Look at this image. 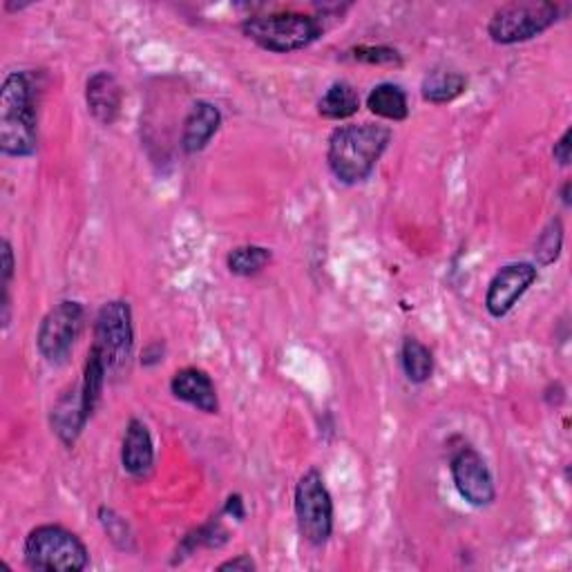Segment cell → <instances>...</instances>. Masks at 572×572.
I'll return each instance as SVG.
<instances>
[{"label": "cell", "mask_w": 572, "mask_h": 572, "mask_svg": "<svg viewBox=\"0 0 572 572\" xmlns=\"http://www.w3.org/2000/svg\"><path fill=\"white\" fill-rule=\"evenodd\" d=\"M391 143V127L382 123H349L329 134L327 166L345 186L367 182Z\"/></svg>", "instance_id": "cell-1"}, {"label": "cell", "mask_w": 572, "mask_h": 572, "mask_svg": "<svg viewBox=\"0 0 572 572\" xmlns=\"http://www.w3.org/2000/svg\"><path fill=\"white\" fill-rule=\"evenodd\" d=\"M39 88L30 72H10L0 88V153L25 160L39 151Z\"/></svg>", "instance_id": "cell-2"}, {"label": "cell", "mask_w": 572, "mask_h": 572, "mask_svg": "<svg viewBox=\"0 0 572 572\" xmlns=\"http://www.w3.org/2000/svg\"><path fill=\"white\" fill-rule=\"evenodd\" d=\"M239 30L264 52L292 54L314 45L325 34V23L316 14L286 10L253 14L242 21Z\"/></svg>", "instance_id": "cell-3"}, {"label": "cell", "mask_w": 572, "mask_h": 572, "mask_svg": "<svg viewBox=\"0 0 572 572\" xmlns=\"http://www.w3.org/2000/svg\"><path fill=\"white\" fill-rule=\"evenodd\" d=\"M25 565L39 572H81L90 565L88 545L59 523H43L30 530L23 545Z\"/></svg>", "instance_id": "cell-4"}, {"label": "cell", "mask_w": 572, "mask_h": 572, "mask_svg": "<svg viewBox=\"0 0 572 572\" xmlns=\"http://www.w3.org/2000/svg\"><path fill=\"white\" fill-rule=\"evenodd\" d=\"M563 19L561 6L550 0H517L501 6L488 23V37L497 45L528 43Z\"/></svg>", "instance_id": "cell-5"}, {"label": "cell", "mask_w": 572, "mask_h": 572, "mask_svg": "<svg viewBox=\"0 0 572 572\" xmlns=\"http://www.w3.org/2000/svg\"><path fill=\"white\" fill-rule=\"evenodd\" d=\"M294 510L303 539L320 548L334 534V499L318 468H309L296 483Z\"/></svg>", "instance_id": "cell-6"}, {"label": "cell", "mask_w": 572, "mask_h": 572, "mask_svg": "<svg viewBox=\"0 0 572 572\" xmlns=\"http://www.w3.org/2000/svg\"><path fill=\"white\" fill-rule=\"evenodd\" d=\"M92 349L103 358L108 374H121L127 369L134 349L132 309L125 300L105 303L94 318Z\"/></svg>", "instance_id": "cell-7"}, {"label": "cell", "mask_w": 572, "mask_h": 572, "mask_svg": "<svg viewBox=\"0 0 572 572\" xmlns=\"http://www.w3.org/2000/svg\"><path fill=\"white\" fill-rule=\"evenodd\" d=\"M85 327V309L79 300H61L41 320L37 349L50 365H65Z\"/></svg>", "instance_id": "cell-8"}, {"label": "cell", "mask_w": 572, "mask_h": 572, "mask_svg": "<svg viewBox=\"0 0 572 572\" xmlns=\"http://www.w3.org/2000/svg\"><path fill=\"white\" fill-rule=\"evenodd\" d=\"M450 474L457 492L472 508H488L494 503V477L486 459L472 446H461L450 454Z\"/></svg>", "instance_id": "cell-9"}, {"label": "cell", "mask_w": 572, "mask_h": 572, "mask_svg": "<svg viewBox=\"0 0 572 572\" xmlns=\"http://www.w3.org/2000/svg\"><path fill=\"white\" fill-rule=\"evenodd\" d=\"M539 279V268L532 262H512L501 266L488 284L486 309L492 318H505L519 300L530 292V286Z\"/></svg>", "instance_id": "cell-10"}, {"label": "cell", "mask_w": 572, "mask_h": 572, "mask_svg": "<svg viewBox=\"0 0 572 572\" xmlns=\"http://www.w3.org/2000/svg\"><path fill=\"white\" fill-rule=\"evenodd\" d=\"M121 468L127 477L146 481L155 468V443L149 425L141 418H130L121 441Z\"/></svg>", "instance_id": "cell-11"}, {"label": "cell", "mask_w": 572, "mask_h": 572, "mask_svg": "<svg viewBox=\"0 0 572 572\" xmlns=\"http://www.w3.org/2000/svg\"><path fill=\"white\" fill-rule=\"evenodd\" d=\"M88 422H90V416L85 411L81 382H79L76 387H70L65 394L59 396V400L54 402V407L50 411V425H52V432L57 435V439L68 450H72L76 446L79 437L83 435Z\"/></svg>", "instance_id": "cell-12"}, {"label": "cell", "mask_w": 572, "mask_h": 572, "mask_svg": "<svg viewBox=\"0 0 572 572\" xmlns=\"http://www.w3.org/2000/svg\"><path fill=\"white\" fill-rule=\"evenodd\" d=\"M85 105L99 125L116 123L123 105V88L119 79L108 70L94 72L85 81Z\"/></svg>", "instance_id": "cell-13"}, {"label": "cell", "mask_w": 572, "mask_h": 572, "mask_svg": "<svg viewBox=\"0 0 572 572\" xmlns=\"http://www.w3.org/2000/svg\"><path fill=\"white\" fill-rule=\"evenodd\" d=\"M222 110L211 101H195L182 127L180 146L186 155H197L208 149V143L222 127Z\"/></svg>", "instance_id": "cell-14"}, {"label": "cell", "mask_w": 572, "mask_h": 572, "mask_svg": "<svg viewBox=\"0 0 572 572\" xmlns=\"http://www.w3.org/2000/svg\"><path fill=\"white\" fill-rule=\"evenodd\" d=\"M171 394L177 400L195 407L197 411H204V413L219 411L217 387L213 378L200 367H184L175 371V376L171 378Z\"/></svg>", "instance_id": "cell-15"}, {"label": "cell", "mask_w": 572, "mask_h": 572, "mask_svg": "<svg viewBox=\"0 0 572 572\" xmlns=\"http://www.w3.org/2000/svg\"><path fill=\"white\" fill-rule=\"evenodd\" d=\"M468 90V76L454 68H432L420 83V96L422 101L432 105H448L457 101Z\"/></svg>", "instance_id": "cell-16"}, {"label": "cell", "mask_w": 572, "mask_h": 572, "mask_svg": "<svg viewBox=\"0 0 572 572\" xmlns=\"http://www.w3.org/2000/svg\"><path fill=\"white\" fill-rule=\"evenodd\" d=\"M367 108L378 119L394 121V123L405 121L409 116L407 92L391 81H382L371 88V92L367 94Z\"/></svg>", "instance_id": "cell-17"}, {"label": "cell", "mask_w": 572, "mask_h": 572, "mask_svg": "<svg viewBox=\"0 0 572 572\" xmlns=\"http://www.w3.org/2000/svg\"><path fill=\"white\" fill-rule=\"evenodd\" d=\"M360 110V94L349 81L331 83L318 101V114L327 121H347Z\"/></svg>", "instance_id": "cell-18"}, {"label": "cell", "mask_w": 572, "mask_h": 572, "mask_svg": "<svg viewBox=\"0 0 572 572\" xmlns=\"http://www.w3.org/2000/svg\"><path fill=\"white\" fill-rule=\"evenodd\" d=\"M400 367L409 382L425 385L435 374V354L418 338H405L400 347Z\"/></svg>", "instance_id": "cell-19"}, {"label": "cell", "mask_w": 572, "mask_h": 572, "mask_svg": "<svg viewBox=\"0 0 572 572\" xmlns=\"http://www.w3.org/2000/svg\"><path fill=\"white\" fill-rule=\"evenodd\" d=\"M273 262V253L259 244H244L235 246L226 255V268L237 277H255Z\"/></svg>", "instance_id": "cell-20"}, {"label": "cell", "mask_w": 572, "mask_h": 572, "mask_svg": "<svg viewBox=\"0 0 572 572\" xmlns=\"http://www.w3.org/2000/svg\"><path fill=\"white\" fill-rule=\"evenodd\" d=\"M228 541V532L224 530L219 517H213L208 523L195 528L193 532H188L184 539H182V545L177 550V556L184 554V556H191L195 550L200 548H222L224 543Z\"/></svg>", "instance_id": "cell-21"}, {"label": "cell", "mask_w": 572, "mask_h": 572, "mask_svg": "<svg viewBox=\"0 0 572 572\" xmlns=\"http://www.w3.org/2000/svg\"><path fill=\"white\" fill-rule=\"evenodd\" d=\"M563 222L561 217H552L543 231L537 235L534 242V259L537 266H552L559 257H561V248H563Z\"/></svg>", "instance_id": "cell-22"}, {"label": "cell", "mask_w": 572, "mask_h": 572, "mask_svg": "<svg viewBox=\"0 0 572 572\" xmlns=\"http://www.w3.org/2000/svg\"><path fill=\"white\" fill-rule=\"evenodd\" d=\"M99 523L103 528V532L108 534V539L112 541V545L121 552H132L134 550V534H132V528L130 523L114 510V508H108V505H101L99 512Z\"/></svg>", "instance_id": "cell-23"}, {"label": "cell", "mask_w": 572, "mask_h": 572, "mask_svg": "<svg viewBox=\"0 0 572 572\" xmlns=\"http://www.w3.org/2000/svg\"><path fill=\"white\" fill-rule=\"evenodd\" d=\"M345 59L362 65L402 68V54L389 45H356L345 52Z\"/></svg>", "instance_id": "cell-24"}, {"label": "cell", "mask_w": 572, "mask_h": 572, "mask_svg": "<svg viewBox=\"0 0 572 572\" xmlns=\"http://www.w3.org/2000/svg\"><path fill=\"white\" fill-rule=\"evenodd\" d=\"M14 268H17V259H14V248L10 244V239L0 242V286H3V300H0V309H3V329L10 327V318H12V279H14Z\"/></svg>", "instance_id": "cell-25"}, {"label": "cell", "mask_w": 572, "mask_h": 572, "mask_svg": "<svg viewBox=\"0 0 572 572\" xmlns=\"http://www.w3.org/2000/svg\"><path fill=\"white\" fill-rule=\"evenodd\" d=\"M552 160L559 164V166H570V160H572V127H565L563 134L554 141L552 146Z\"/></svg>", "instance_id": "cell-26"}, {"label": "cell", "mask_w": 572, "mask_h": 572, "mask_svg": "<svg viewBox=\"0 0 572 572\" xmlns=\"http://www.w3.org/2000/svg\"><path fill=\"white\" fill-rule=\"evenodd\" d=\"M217 570H219V572H224V570H233V572H255V570H257V563H255V559H253L251 554H237V556H233V559L222 561V563L217 565Z\"/></svg>", "instance_id": "cell-27"}, {"label": "cell", "mask_w": 572, "mask_h": 572, "mask_svg": "<svg viewBox=\"0 0 572 572\" xmlns=\"http://www.w3.org/2000/svg\"><path fill=\"white\" fill-rule=\"evenodd\" d=\"M164 356H166V345L160 340V343H151L146 349L141 351V365L143 367H157L164 362Z\"/></svg>", "instance_id": "cell-28"}, {"label": "cell", "mask_w": 572, "mask_h": 572, "mask_svg": "<svg viewBox=\"0 0 572 572\" xmlns=\"http://www.w3.org/2000/svg\"><path fill=\"white\" fill-rule=\"evenodd\" d=\"M222 514H228L237 521H244L246 519V505H244V499L242 494H231L222 508Z\"/></svg>", "instance_id": "cell-29"}, {"label": "cell", "mask_w": 572, "mask_h": 572, "mask_svg": "<svg viewBox=\"0 0 572 572\" xmlns=\"http://www.w3.org/2000/svg\"><path fill=\"white\" fill-rule=\"evenodd\" d=\"M570 188H572V182L570 180H565L563 184H561V188H559V200H561V204L565 206V208H570L572 206V197H570Z\"/></svg>", "instance_id": "cell-30"}]
</instances>
